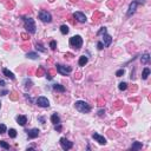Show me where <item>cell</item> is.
<instances>
[{
    "label": "cell",
    "mask_w": 151,
    "mask_h": 151,
    "mask_svg": "<svg viewBox=\"0 0 151 151\" xmlns=\"http://www.w3.org/2000/svg\"><path fill=\"white\" fill-rule=\"evenodd\" d=\"M74 106H76V109H77L79 112H82V113H89L91 111V106L86 103V102H83V100L76 102Z\"/></svg>",
    "instance_id": "6da1fadb"
},
{
    "label": "cell",
    "mask_w": 151,
    "mask_h": 151,
    "mask_svg": "<svg viewBox=\"0 0 151 151\" xmlns=\"http://www.w3.org/2000/svg\"><path fill=\"white\" fill-rule=\"evenodd\" d=\"M24 24H25V29L30 33H35V23L32 18H24Z\"/></svg>",
    "instance_id": "7a4b0ae2"
},
{
    "label": "cell",
    "mask_w": 151,
    "mask_h": 151,
    "mask_svg": "<svg viewBox=\"0 0 151 151\" xmlns=\"http://www.w3.org/2000/svg\"><path fill=\"white\" fill-rule=\"evenodd\" d=\"M70 45L73 46L74 49L79 50V49L82 47V45H83V39H82V37H80V35H74V37L70 38Z\"/></svg>",
    "instance_id": "3957f363"
},
{
    "label": "cell",
    "mask_w": 151,
    "mask_h": 151,
    "mask_svg": "<svg viewBox=\"0 0 151 151\" xmlns=\"http://www.w3.org/2000/svg\"><path fill=\"white\" fill-rule=\"evenodd\" d=\"M56 68H57V71L60 74H63V76H66V74L71 73V71H72V68L70 66H64V65H60V64H57L56 65Z\"/></svg>",
    "instance_id": "277c9868"
},
{
    "label": "cell",
    "mask_w": 151,
    "mask_h": 151,
    "mask_svg": "<svg viewBox=\"0 0 151 151\" xmlns=\"http://www.w3.org/2000/svg\"><path fill=\"white\" fill-rule=\"evenodd\" d=\"M39 19L41 21H44V23H51L52 17H51V14L47 11H40L39 12Z\"/></svg>",
    "instance_id": "5b68a950"
},
{
    "label": "cell",
    "mask_w": 151,
    "mask_h": 151,
    "mask_svg": "<svg viewBox=\"0 0 151 151\" xmlns=\"http://www.w3.org/2000/svg\"><path fill=\"white\" fill-rule=\"evenodd\" d=\"M37 105L40 106V107H49V106H50V102H49V99L45 98V97H39V98L37 99Z\"/></svg>",
    "instance_id": "8992f818"
},
{
    "label": "cell",
    "mask_w": 151,
    "mask_h": 151,
    "mask_svg": "<svg viewBox=\"0 0 151 151\" xmlns=\"http://www.w3.org/2000/svg\"><path fill=\"white\" fill-rule=\"evenodd\" d=\"M60 145H61V148H63V150H70V149L73 146L72 142H70V141L66 139V138H61L60 139Z\"/></svg>",
    "instance_id": "52a82bcc"
},
{
    "label": "cell",
    "mask_w": 151,
    "mask_h": 151,
    "mask_svg": "<svg viewBox=\"0 0 151 151\" xmlns=\"http://www.w3.org/2000/svg\"><path fill=\"white\" fill-rule=\"evenodd\" d=\"M92 137H93V139H96L99 144H102V145H105V144H106V139H105L104 136H100L99 133H96V132H94V133L92 135Z\"/></svg>",
    "instance_id": "ba28073f"
},
{
    "label": "cell",
    "mask_w": 151,
    "mask_h": 151,
    "mask_svg": "<svg viewBox=\"0 0 151 151\" xmlns=\"http://www.w3.org/2000/svg\"><path fill=\"white\" fill-rule=\"evenodd\" d=\"M111 43H112L111 35L104 33V35H103V45H104V47H109V46L111 45Z\"/></svg>",
    "instance_id": "9c48e42d"
},
{
    "label": "cell",
    "mask_w": 151,
    "mask_h": 151,
    "mask_svg": "<svg viewBox=\"0 0 151 151\" xmlns=\"http://www.w3.org/2000/svg\"><path fill=\"white\" fill-rule=\"evenodd\" d=\"M73 17H74L79 23H85V21H86V17H85V14L82 13V12H74Z\"/></svg>",
    "instance_id": "30bf717a"
},
{
    "label": "cell",
    "mask_w": 151,
    "mask_h": 151,
    "mask_svg": "<svg viewBox=\"0 0 151 151\" xmlns=\"http://www.w3.org/2000/svg\"><path fill=\"white\" fill-rule=\"evenodd\" d=\"M137 5H138V2H136V1H132V2L130 4V6H129V11H127V15H129V17L132 15V14L135 13Z\"/></svg>",
    "instance_id": "8fae6325"
},
{
    "label": "cell",
    "mask_w": 151,
    "mask_h": 151,
    "mask_svg": "<svg viewBox=\"0 0 151 151\" xmlns=\"http://www.w3.org/2000/svg\"><path fill=\"white\" fill-rule=\"evenodd\" d=\"M39 132H40L39 129H32L30 131H27L30 138H35V137H38V136H39Z\"/></svg>",
    "instance_id": "7c38bea8"
},
{
    "label": "cell",
    "mask_w": 151,
    "mask_h": 151,
    "mask_svg": "<svg viewBox=\"0 0 151 151\" xmlns=\"http://www.w3.org/2000/svg\"><path fill=\"white\" fill-rule=\"evenodd\" d=\"M17 122H18V124H20L21 126H24L27 123V118H26V116H18L17 117Z\"/></svg>",
    "instance_id": "4fadbf2b"
},
{
    "label": "cell",
    "mask_w": 151,
    "mask_h": 151,
    "mask_svg": "<svg viewBox=\"0 0 151 151\" xmlns=\"http://www.w3.org/2000/svg\"><path fill=\"white\" fill-rule=\"evenodd\" d=\"M51 122L56 125V124H59L60 123V118H59V116L57 115V113H53L52 116H51Z\"/></svg>",
    "instance_id": "5bb4252c"
},
{
    "label": "cell",
    "mask_w": 151,
    "mask_h": 151,
    "mask_svg": "<svg viewBox=\"0 0 151 151\" xmlns=\"http://www.w3.org/2000/svg\"><path fill=\"white\" fill-rule=\"evenodd\" d=\"M2 72H4V74H5L6 77H8V78H10V79H12V80L15 78V77H14V74H13L11 71H8L7 68H2Z\"/></svg>",
    "instance_id": "9a60e30c"
},
{
    "label": "cell",
    "mask_w": 151,
    "mask_h": 151,
    "mask_svg": "<svg viewBox=\"0 0 151 151\" xmlns=\"http://www.w3.org/2000/svg\"><path fill=\"white\" fill-rule=\"evenodd\" d=\"M88 61H89V58L86 56H82L79 59V66H85L88 64Z\"/></svg>",
    "instance_id": "2e32d148"
},
{
    "label": "cell",
    "mask_w": 151,
    "mask_h": 151,
    "mask_svg": "<svg viewBox=\"0 0 151 151\" xmlns=\"http://www.w3.org/2000/svg\"><path fill=\"white\" fill-rule=\"evenodd\" d=\"M149 74H150V68H149V67H145V68L143 70V73H142V78H143V79H148Z\"/></svg>",
    "instance_id": "e0dca14e"
},
{
    "label": "cell",
    "mask_w": 151,
    "mask_h": 151,
    "mask_svg": "<svg viewBox=\"0 0 151 151\" xmlns=\"http://www.w3.org/2000/svg\"><path fill=\"white\" fill-rule=\"evenodd\" d=\"M53 89L56 91H58V92H65V88L60 85V84H54L53 85Z\"/></svg>",
    "instance_id": "ac0fdd59"
},
{
    "label": "cell",
    "mask_w": 151,
    "mask_h": 151,
    "mask_svg": "<svg viewBox=\"0 0 151 151\" xmlns=\"http://www.w3.org/2000/svg\"><path fill=\"white\" fill-rule=\"evenodd\" d=\"M142 143H139V142H135L133 144H132V150H138V149H142Z\"/></svg>",
    "instance_id": "d6986e66"
},
{
    "label": "cell",
    "mask_w": 151,
    "mask_h": 151,
    "mask_svg": "<svg viewBox=\"0 0 151 151\" xmlns=\"http://www.w3.org/2000/svg\"><path fill=\"white\" fill-rule=\"evenodd\" d=\"M150 60V56H149V53H145L143 57H142V64H148Z\"/></svg>",
    "instance_id": "ffe728a7"
},
{
    "label": "cell",
    "mask_w": 151,
    "mask_h": 151,
    "mask_svg": "<svg viewBox=\"0 0 151 151\" xmlns=\"http://www.w3.org/2000/svg\"><path fill=\"white\" fill-rule=\"evenodd\" d=\"M26 57L30 58V59H37V58H38V54L34 53V52H29V53L26 54Z\"/></svg>",
    "instance_id": "44dd1931"
},
{
    "label": "cell",
    "mask_w": 151,
    "mask_h": 151,
    "mask_svg": "<svg viewBox=\"0 0 151 151\" xmlns=\"http://www.w3.org/2000/svg\"><path fill=\"white\" fill-rule=\"evenodd\" d=\"M8 135H10V137H11V138H15V137H17V131H15L14 129H10Z\"/></svg>",
    "instance_id": "7402d4cb"
},
{
    "label": "cell",
    "mask_w": 151,
    "mask_h": 151,
    "mask_svg": "<svg viewBox=\"0 0 151 151\" xmlns=\"http://www.w3.org/2000/svg\"><path fill=\"white\" fill-rule=\"evenodd\" d=\"M0 146H1L2 149H5V150H8V149H10V145H8L5 141H0Z\"/></svg>",
    "instance_id": "603a6c76"
},
{
    "label": "cell",
    "mask_w": 151,
    "mask_h": 151,
    "mask_svg": "<svg viewBox=\"0 0 151 151\" xmlns=\"http://www.w3.org/2000/svg\"><path fill=\"white\" fill-rule=\"evenodd\" d=\"M60 32L63 34H67L68 33V27L66 25H61L60 26Z\"/></svg>",
    "instance_id": "cb8c5ba5"
},
{
    "label": "cell",
    "mask_w": 151,
    "mask_h": 151,
    "mask_svg": "<svg viewBox=\"0 0 151 151\" xmlns=\"http://www.w3.org/2000/svg\"><path fill=\"white\" fill-rule=\"evenodd\" d=\"M118 88H119V90H121V91H124V90H126V89H127V84H126V83H121Z\"/></svg>",
    "instance_id": "d4e9b609"
},
{
    "label": "cell",
    "mask_w": 151,
    "mask_h": 151,
    "mask_svg": "<svg viewBox=\"0 0 151 151\" xmlns=\"http://www.w3.org/2000/svg\"><path fill=\"white\" fill-rule=\"evenodd\" d=\"M25 84H26V85H25L26 89H30L31 86H32V82H31L30 79H26V80H25Z\"/></svg>",
    "instance_id": "484cf974"
},
{
    "label": "cell",
    "mask_w": 151,
    "mask_h": 151,
    "mask_svg": "<svg viewBox=\"0 0 151 151\" xmlns=\"http://www.w3.org/2000/svg\"><path fill=\"white\" fill-rule=\"evenodd\" d=\"M50 47H51L52 50H56V47H57V43H56L54 40H52V41L50 43Z\"/></svg>",
    "instance_id": "4316f807"
},
{
    "label": "cell",
    "mask_w": 151,
    "mask_h": 151,
    "mask_svg": "<svg viewBox=\"0 0 151 151\" xmlns=\"http://www.w3.org/2000/svg\"><path fill=\"white\" fill-rule=\"evenodd\" d=\"M6 132V125L5 124H0V133Z\"/></svg>",
    "instance_id": "83f0119b"
},
{
    "label": "cell",
    "mask_w": 151,
    "mask_h": 151,
    "mask_svg": "<svg viewBox=\"0 0 151 151\" xmlns=\"http://www.w3.org/2000/svg\"><path fill=\"white\" fill-rule=\"evenodd\" d=\"M37 50H39V51H41V52H44V53L46 52V50H45V49H44L40 44H37Z\"/></svg>",
    "instance_id": "f1b7e54d"
},
{
    "label": "cell",
    "mask_w": 151,
    "mask_h": 151,
    "mask_svg": "<svg viewBox=\"0 0 151 151\" xmlns=\"http://www.w3.org/2000/svg\"><path fill=\"white\" fill-rule=\"evenodd\" d=\"M123 74H124V70H123V68H122V70H118V71L116 72V76H117V77H122Z\"/></svg>",
    "instance_id": "f546056e"
},
{
    "label": "cell",
    "mask_w": 151,
    "mask_h": 151,
    "mask_svg": "<svg viewBox=\"0 0 151 151\" xmlns=\"http://www.w3.org/2000/svg\"><path fill=\"white\" fill-rule=\"evenodd\" d=\"M97 47H98V50H103V49H104V45H103V43H102V41H99V43L97 44Z\"/></svg>",
    "instance_id": "4dcf8cb0"
},
{
    "label": "cell",
    "mask_w": 151,
    "mask_h": 151,
    "mask_svg": "<svg viewBox=\"0 0 151 151\" xmlns=\"http://www.w3.org/2000/svg\"><path fill=\"white\" fill-rule=\"evenodd\" d=\"M104 33H106V29H105V27H102V30L98 31V33H97V34L99 35V34H104Z\"/></svg>",
    "instance_id": "1f68e13d"
},
{
    "label": "cell",
    "mask_w": 151,
    "mask_h": 151,
    "mask_svg": "<svg viewBox=\"0 0 151 151\" xmlns=\"http://www.w3.org/2000/svg\"><path fill=\"white\" fill-rule=\"evenodd\" d=\"M11 98H12L13 100H15V99L18 98V96H17V93H15V92H12V93H11Z\"/></svg>",
    "instance_id": "d6a6232c"
},
{
    "label": "cell",
    "mask_w": 151,
    "mask_h": 151,
    "mask_svg": "<svg viewBox=\"0 0 151 151\" xmlns=\"http://www.w3.org/2000/svg\"><path fill=\"white\" fill-rule=\"evenodd\" d=\"M104 113H105V111H104V110H99V111H98V116H103Z\"/></svg>",
    "instance_id": "836d02e7"
},
{
    "label": "cell",
    "mask_w": 151,
    "mask_h": 151,
    "mask_svg": "<svg viewBox=\"0 0 151 151\" xmlns=\"http://www.w3.org/2000/svg\"><path fill=\"white\" fill-rule=\"evenodd\" d=\"M56 130H57V131H60L61 130V126L59 124H56Z\"/></svg>",
    "instance_id": "e575fe53"
},
{
    "label": "cell",
    "mask_w": 151,
    "mask_h": 151,
    "mask_svg": "<svg viewBox=\"0 0 151 151\" xmlns=\"http://www.w3.org/2000/svg\"><path fill=\"white\" fill-rule=\"evenodd\" d=\"M21 37H23V39H24V40H27V35H26L25 33H23V34H21Z\"/></svg>",
    "instance_id": "d590c367"
},
{
    "label": "cell",
    "mask_w": 151,
    "mask_h": 151,
    "mask_svg": "<svg viewBox=\"0 0 151 151\" xmlns=\"http://www.w3.org/2000/svg\"><path fill=\"white\" fill-rule=\"evenodd\" d=\"M5 85V82L4 80H0V86H4Z\"/></svg>",
    "instance_id": "8d00e7d4"
},
{
    "label": "cell",
    "mask_w": 151,
    "mask_h": 151,
    "mask_svg": "<svg viewBox=\"0 0 151 151\" xmlns=\"http://www.w3.org/2000/svg\"><path fill=\"white\" fill-rule=\"evenodd\" d=\"M136 2H141V4H144V2H145V0H137Z\"/></svg>",
    "instance_id": "74e56055"
},
{
    "label": "cell",
    "mask_w": 151,
    "mask_h": 151,
    "mask_svg": "<svg viewBox=\"0 0 151 151\" xmlns=\"http://www.w3.org/2000/svg\"><path fill=\"white\" fill-rule=\"evenodd\" d=\"M71 1H72V2H76V1H77V0H71Z\"/></svg>",
    "instance_id": "f35d334b"
},
{
    "label": "cell",
    "mask_w": 151,
    "mask_h": 151,
    "mask_svg": "<svg viewBox=\"0 0 151 151\" xmlns=\"http://www.w3.org/2000/svg\"><path fill=\"white\" fill-rule=\"evenodd\" d=\"M0 106H1V104H0Z\"/></svg>",
    "instance_id": "ab89813d"
}]
</instances>
